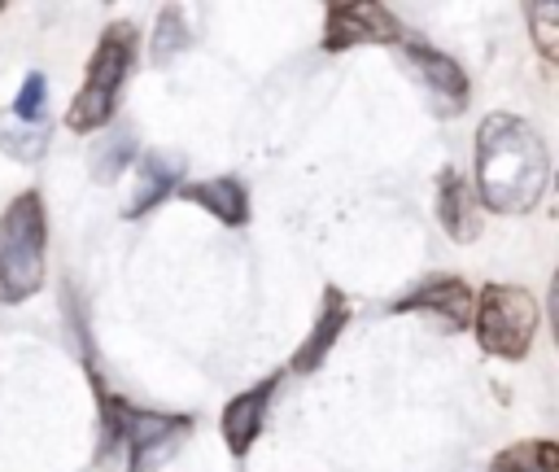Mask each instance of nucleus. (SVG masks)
Returning a JSON list of instances; mask_svg holds the SVG:
<instances>
[{
  "mask_svg": "<svg viewBox=\"0 0 559 472\" xmlns=\"http://www.w3.org/2000/svg\"><path fill=\"white\" fill-rule=\"evenodd\" d=\"M550 175L542 135L515 114H489L476 127V192L493 214H524L537 205Z\"/></svg>",
  "mask_w": 559,
  "mask_h": 472,
  "instance_id": "obj_1",
  "label": "nucleus"
},
{
  "mask_svg": "<svg viewBox=\"0 0 559 472\" xmlns=\"http://www.w3.org/2000/svg\"><path fill=\"white\" fill-rule=\"evenodd\" d=\"M96 406H100V446L96 463L105 472H153L162 468L183 437L192 433L188 415H162V411H140L127 398L109 393L96 380Z\"/></svg>",
  "mask_w": 559,
  "mask_h": 472,
  "instance_id": "obj_2",
  "label": "nucleus"
},
{
  "mask_svg": "<svg viewBox=\"0 0 559 472\" xmlns=\"http://www.w3.org/2000/svg\"><path fill=\"white\" fill-rule=\"evenodd\" d=\"M135 57H140V31L131 22H109L105 35L96 39V52L87 61V74H83V87L74 92L70 109H66V127L87 135V131H100L114 109H118V96L135 70Z\"/></svg>",
  "mask_w": 559,
  "mask_h": 472,
  "instance_id": "obj_3",
  "label": "nucleus"
},
{
  "mask_svg": "<svg viewBox=\"0 0 559 472\" xmlns=\"http://www.w3.org/2000/svg\"><path fill=\"white\" fill-rule=\"evenodd\" d=\"M44 197L26 188L0 214V306H17L44 284Z\"/></svg>",
  "mask_w": 559,
  "mask_h": 472,
  "instance_id": "obj_4",
  "label": "nucleus"
},
{
  "mask_svg": "<svg viewBox=\"0 0 559 472\" xmlns=\"http://www.w3.org/2000/svg\"><path fill=\"white\" fill-rule=\"evenodd\" d=\"M537 297L528 288L515 284H485L472 297V323H476V341L485 354L493 358H524L533 337H537Z\"/></svg>",
  "mask_w": 559,
  "mask_h": 472,
  "instance_id": "obj_5",
  "label": "nucleus"
},
{
  "mask_svg": "<svg viewBox=\"0 0 559 472\" xmlns=\"http://www.w3.org/2000/svg\"><path fill=\"white\" fill-rule=\"evenodd\" d=\"M358 44H406V31L384 4H328L323 48L345 52V48H358Z\"/></svg>",
  "mask_w": 559,
  "mask_h": 472,
  "instance_id": "obj_6",
  "label": "nucleus"
},
{
  "mask_svg": "<svg viewBox=\"0 0 559 472\" xmlns=\"http://www.w3.org/2000/svg\"><path fill=\"white\" fill-rule=\"evenodd\" d=\"M406 310H428L445 332H463L472 323V288L459 275H432L389 306V315H406Z\"/></svg>",
  "mask_w": 559,
  "mask_h": 472,
  "instance_id": "obj_7",
  "label": "nucleus"
},
{
  "mask_svg": "<svg viewBox=\"0 0 559 472\" xmlns=\"http://www.w3.org/2000/svg\"><path fill=\"white\" fill-rule=\"evenodd\" d=\"M349 315H354L349 297H345L336 284H328V288H323V306L314 310V328H310V332H306V341L293 350L288 371H293V376H310V371L328 358V350L341 341V332L349 328Z\"/></svg>",
  "mask_w": 559,
  "mask_h": 472,
  "instance_id": "obj_8",
  "label": "nucleus"
},
{
  "mask_svg": "<svg viewBox=\"0 0 559 472\" xmlns=\"http://www.w3.org/2000/svg\"><path fill=\"white\" fill-rule=\"evenodd\" d=\"M275 385H280V371H275V376H262L253 389L236 393V398L223 406V441H227V450H231L236 459L249 455V446L258 441V433H262V424H266V406H271Z\"/></svg>",
  "mask_w": 559,
  "mask_h": 472,
  "instance_id": "obj_9",
  "label": "nucleus"
},
{
  "mask_svg": "<svg viewBox=\"0 0 559 472\" xmlns=\"http://www.w3.org/2000/svg\"><path fill=\"white\" fill-rule=\"evenodd\" d=\"M402 52H406L411 70L428 83V92L441 101L445 114H459L467 105V92L472 87H467V74H463V66L454 57H445V52H437L428 44H402Z\"/></svg>",
  "mask_w": 559,
  "mask_h": 472,
  "instance_id": "obj_10",
  "label": "nucleus"
},
{
  "mask_svg": "<svg viewBox=\"0 0 559 472\" xmlns=\"http://www.w3.org/2000/svg\"><path fill=\"white\" fill-rule=\"evenodd\" d=\"M437 219H441L450 240H476L480 236V205H476L467 179L450 166L437 175Z\"/></svg>",
  "mask_w": 559,
  "mask_h": 472,
  "instance_id": "obj_11",
  "label": "nucleus"
},
{
  "mask_svg": "<svg viewBox=\"0 0 559 472\" xmlns=\"http://www.w3.org/2000/svg\"><path fill=\"white\" fill-rule=\"evenodd\" d=\"M179 197L201 205V210H210L227 227H240L249 219V192H245V184L236 175H218V179H205V184H183Z\"/></svg>",
  "mask_w": 559,
  "mask_h": 472,
  "instance_id": "obj_12",
  "label": "nucleus"
},
{
  "mask_svg": "<svg viewBox=\"0 0 559 472\" xmlns=\"http://www.w3.org/2000/svg\"><path fill=\"white\" fill-rule=\"evenodd\" d=\"M175 184H179V157H170V153H144L140 157V188H135V197L127 205V219L148 214L157 201H166L175 192Z\"/></svg>",
  "mask_w": 559,
  "mask_h": 472,
  "instance_id": "obj_13",
  "label": "nucleus"
},
{
  "mask_svg": "<svg viewBox=\"0 0 559 472\" xmlns=\"http://www.w3.org/2000/svg\"><path fill=\"white\" fill-rule=\"evenodd\" d=\"M489 472H559V446L546 437L511 441L502 455L489 459Z\"/></svg>",
  "mask_w": 559,
  "mask_h": 472,
  "instance_id": "obj_14",
  "label": "nucleus"
},
{
  "mask_svg": "<svg viewBox=\"0 0 559 472\" xmlns=\"http://www.w3.org/2000/svg\"><path fill=\"white\" fill-rule=\"evenodd\" d=\"M0 149L17 162H35L48 153V122H22L9 109L0 114Z\"/></svg>",
  "mask_w": 559,
  "mask_h": 472,
  "instance_id": "obj_15",
  "label": "nucleus"
},
{
  "mask_svg": "<svg viewBox=\"0 0 559 472\" xmlns=\"http://www.w3.org/2000/svg\"><path fill=\"white\" fill-rule=\"evenodd\" d=\"M192 44V31H188V13L179 4H166L157 9V31H153V61H170L175 52H183Z\"/></svg>",
  "mask_w": 559,
  "mask_h": 472,
  "instance_id": "obj_16",
  "label": "nucleus"
},
{
  "mask_svg": "<svg viewBox=\"0 0 559 472\" xmlns=\"http://www.w3.org/2000/svg\"><path fill=\"white\" fill-rule=\"evenodd\" d=\"M131 157H135V140H131V131H114V135H105V144L92 153V179H100V184L118 179V175L127 170Z\"/></svg>",
  "mask_w": 559,
  "mask_h": 472,
  "instance_id": "obj_17",
  "label": "nucleus"
},
{
  "mask_svg": "<svg viewBox=\"0 0 559 472\" xmlns=\"http://www.w3.org/2000/svg\"><path fill=\"white\" fill-rule=\"evenodd\" d=\"M528 22H533V44H537L542 61H559V31H555V22H559V4H555V0H537V4H528Z\"/></svg>",
  "mask_w": 559,
  "mask_h": 472,
  "instance_id": "obj_18",
  "label": "nucleus"
},
{
  "mask_svg": "<svg viewBox=\"0 0 559 472\" xmlns=\"http://www.w3.org/2000/svg\"><path fill=\"white\" fill-rule=\"evenodd\" d=\"M44 109H48V79L39 70H31L22 79V92H17V101H13L9 114L22 118V122H44Z\"/></svg>",
  "mask_w": 559,
  "mask_h": 472,
  "instance_id": "obj_19",
  "label": "nucleus"
},
{
  "mask_svg": "<svg viewBox=\"0 0 559 472\" xmlns=\"http://www.w3.org/2000/svg\"><path fill=\"white\" fill-rule=\"evenodd\" d=\"M0 13H4V4H0Z\"/></svg>",
  "mask_w": 559,
  "mask_h": 472,
  "instance_id": "obj_20",
  "label": "nucleus"
}]
</instances>
